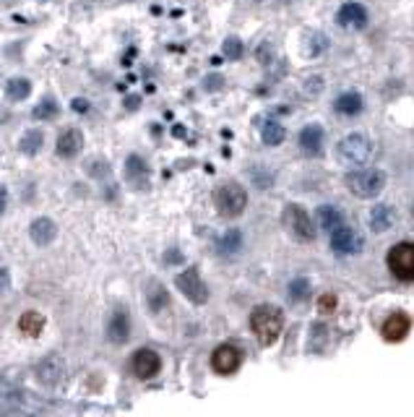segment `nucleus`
<instances>
[{
    "label": "nucleus",
    "mask_w": 414,
    "mask_h": 417,
    "mask_svg": "<svg viewBox=\"0 0 414 417\" xmlns=\"http://www.w3.org/2000/svg\"><path fill=\"white\" fill-rule=\"evenodd\" d=\"M133 376L141 378V381H149V378H154L159 373V368H162V360H159V355L154 350H138L133 355Z\"/></svg>",
    "instance_id": "9"
},
{
    "label": "nucleus",
    "mask_w": 414,
    "mask_h": 417,
    "mask_svg": "<svg viewBox=\"0 0 414 417\" xmlns=\"http://www.w3.org/2000/svg\"><path fill=\"white\" fill-rule=\"evenodd\" d=\"M237 248H240V233H237V230H230V233L219 240V253L230 256V253H234Z\"/></svg>",
    "instance_id": "27"
},
{
    "label": "nucleus",
    "mask_w": 414,
    "mask_h": 417,
    "mask_svg": "<svg viewBox=\"0 0 414 417\" xmlns=\"http://www.w3.org/2000/svg\"><path fill=\"white\" fill-rule=\"evenodd\" d=\"M221 78L219 76H208L206 78V89H219Z\"/></svg>",
    "instance_id": "34"
},
{
    "label": "nucleus",
    "mask_w": 414,
    "mask_h": 417,
    "mask_svg": "<svg viewBox=\"0 0 414 417\" xmlns=\"http://www.w3.org/2000/svg\"><path fill=\"white\" fill-rule=\"evenodd\" d=\"M347 188H350L357 198H376V195H380L383 188H386V172L378 167L350 172V175H347Z\"/></svg>",
    "instance_id": "2"
},
{
    "label": "nucleus",
    "mask_w": 414,
    "mask_h": 417,
    "mask_svg": "<svg viewBox=\"0 0 414 417\" xmlns=\"http://www.w3.org/2000/svg\"><path fill=\"white\" fill-rule=\"evenodd\" d=\"M370 230L376 235L380 233H389L391 227L396 224V214H393V208L391 206H376L373 211H370Z\"/></svg>",
    "instance_id": "17"
},
{
    "label": "nucleus",
    "mask_w": 414,
    "mask_h": 417,
    "mask_svg": "<svg viewBox=\"0 0 414 417\" xmlns=\"http://www.w3.org/2000/svg\"><path fill=\"white\" fill-rule=\"evenodd\" d=\"M71 107H73V110H76V112H81V115H84V112H89V99H84V97H76V99H73V102H71Z\"/></svg>",
    "instance_id": "31"
},
{
    "label": "nucleus",
    "mask_w": 414,
    "mask_h": 417,
    "mask_svg": "<svg viewBox=\"0 0 414 417\" xmlns=\"http://www.w3.org/2000/svg\"><path fill=\"white\" fill-rule=\"evenodd\" d=\"M39 3H50V0H39Z\"/></svg>",
    "instance_id": "36"
},
{
    "label": "nucleus",
    "mask_w": 414,
    "mask_h": 417,
    "mask_svg": "<svg viewBox=\"0 0 414 417\" xmlns=\"http://www.w3.org/2000/svg\"><path fill=\"white\" fill-rule=\"evenodd\" d=\"M315 219H318V227H321L324 233H331L334 227L341 224V214H339L334 206H321L315 211Z\"/></svg>",
    "instance_id": "21"
},
{
    "label": "nucleus",
    "mask_w": 414,
    "mask_h": 417,
    "mask_svg": "<svg viewBox=\"0 0 414 417\" xmlns=\"http://www.w3.org/2000/svg\"><path fill=\"white\" fill-rule=\"evenodd\" d=\"M300 146H302V152L308 156H315L321 152V146H324V130L318 128V126L302 128V133H300Z\"/></svg>",
    "instance_id": "18"
},
{
    "label": "nucleus",
    "mask_w": 414,
    "mask_h": 417,
    "mask_svg": "<svg viewBox=\"0 0 414 417\" xmlns=\"http://www.w3.org/2000/svg\"><path fill=\"white\" fill-rule=\"evenodd\" d=\"M328 235H331V248L337 250L339 256H354V253L360 250V237H357V233L350 230V227L339 224V227H334Z\"/></svg>",
    "instance_id": "10"
},
{
    "label": "nucleus",
    "mask_w": 414,
    "mask_h": 417,
    "mask_svg": "<svg viewBox=\"0 0 414 417\" xmlns=\"http://www.w3.org/2000/svg\"><path fill=\"white\" fill-rule=\"evenodd\" d=\"M5 94H8V99H13V102H21V99H26V97L32 94V81H29V78H11V81L5 84Z\"/></svg>",
    "instance_id": "22"
},
{
    "label": "nucleus",
    "mask_w": 414,
    "mask_h": 417,
    "mask_svg": "<svg viewBox=\"0 0 414 417\" xmlns=\"http://www.w3.org/2000/svg\"><path fill=\"white\" fill-rule=\"evenodd\" d=\"M19 329L24 331L26 337H39V334H42V329H45V315L37 313V311L21 313V318H19Z\"/></svg>",
    "instance_id": "19"
},
{
    "label": "nucleus",
    "mask_w": 414,
    "mask_h": 417,
    "mask_svg": "<svg viewBox=\"0 0 414 417\" xmlns=\"http://www.w3.org/2000/svg\"><path fill=\"white\" fill-rule=\"evenodd\" d=\"M55 235H58V227H55V222L47 219V217H39L29 224V237L37 243V246H50L52 240H55Z\"/></svg>",
    "instance_id": "16"
},
{
    "label": "nucleus",
    "mask_w": 414,
    "mask_h": 417,
    "mask_svg": "<svg viewBox=\"0 0 414 417\" xmlns=\"http://www.w3.org/2000/svg\"><path fill=\"white\" fill-rule=\"evenodd\" d=\"M169 305V295H167V289L159 285V282H154V285L149 287V308L154 313L159 311H165Z\"/></svg>",
    "instance_id": "26"
},
{
    "label": "nucleus",
    "mask_w": 414,
    "mask_h": 417,
    "mask_svg": "<svg viewBox=\"0 0 414 417\" xmlns=\"http://www.w3.org/2000/svg\"><path fill=\"white\" fill-rule=\"evenodd\" d=\"M8 204V191H5V185L0 182V214H3V208Z\"/></svg>",
    "instance_id": "33"
},
{
    "label": "nucleus",
    "mask_w": 414,
    "mask_h": 417,
    "mask_svg": "<svg viewBox=\"0 0 414 417\" xmlns=\"http://www.w3.org/2000/svg\"><path fill=\"white\" fill-rule=\"evenodd\" d=\"M337 24L344 29H363L367 24V11L360 3H344L337 13Z\"/></svg>",
    "instance_id": "14"
},
{
    "label": "nucleus",
    "mask_w": 414,
    "mask_h": 417,
    "mask_svg": "<svg viewBox=\"0 0 414 417\" xmlns=\"http://www.w3.org/2000/svg\"><path fill=\"white\" fill-rule=\"evenodd\" d=\"M308 292H310V285H308L305 279H295V282L289 285V298H292V302L308 300Z\"/></svg>",
    "instance_id": "28"
},
{
    "label": "nucleus",
    "mask_w": 414,
    "mask_h": 417,
    "mask_svg": "<svg viewBox=\"0 0 414 417\" xmlns=\"http://www.w3.org/2000/svg\"><path fill=\"white\" fill-rule=\"evenodd\" d=\"M138 104H141V97H138V94L125 97V107H128V110H138Z\"/></svg>",
    "instance_id": "32"
},
{
    "label": "nucleus",
    "mask_w": 414,
    "mask_h": 417,
    "mask_svg": "<svg viewBox=\"0 0 414 417\" xmlns=\"http://www.w3.org/2000/svg\"><path fill=\"white\" fill-rule=\"evenodd\" d=\"M260 136H263V143H266V146H279V143L284 141L287 130L284 126H279L276 120H269V123L263 126V130H260Z\"/></svg>",
    "instance_id": "24"
},
{
    "label": "nucleus",
    "mask_w": 414,
    "mask_h": 417,
    "mask_svg": "<svg viewBox=\"0 0 414 417\" xmlns=\"http://www.w3.org/2000/svg\"><path fill=\"white\" fill-rule=\"evenodd\" d=\"M389 269L396 279L414 282V243H396L389 250Z\"/></svg>",
    "instance_id": "6"
},
{
    "label": "nucleus",
    "mask_w": 414,
    "mask_h": 417,
    "mask_svg": "<svg viewBox=\"0 0 414 417\" xmlns=\"http://www.w3.org/2000/svg\"><path fill=\"white\" fill-rule=\"evenodd\" d=\"M125 180L136 191H146L149 188V167H146V162L138 154H130L125 159Z\"/></svg>",
    "instance_id": "11"
},
{
    "label": "nucleus",
    "mask_w": 414,
    "mask_h": 417,
    "mask_svg": "<svg viewBox=\"0 0 414 417\" xmlns=\"http://www.w3.org/2000/svg\"><path fill=\"white\" fill-rule=\"evenodd\" d=\"M250 329L263 347H271L284 329V315L276 305H258L250 313Z\"/></svg>",
    "instance_id": "1"
},
{
    "label": "nucleus",
    "mask_w": 414,
    "mask_h": 417,
    "mask_svg": "<svg viewBox=\"0 0 414 417\" xmlns=\"http://www.w3.org/2000/svg\"><path fill=\"white\" fill-rule=\"evenodd\" d=\"M412 329V321L406 313H391L389 318L383 321V339L386 342H402Z\"/></svg>",
    "instance_id": "15"
},
{
    "label": "nucleus",
    "mask_w": 414,
    "mask_h": 417,
    "mask_svg": "<svg viewBox=\"0 0 414 417\" xmlns=\"http://www.w3.org/2000/svg\"><path fill=\"white\" fill-rule=\"evenodd\" d=\"M128 337H130L128 313L123 311V308H117V311L110 315V321H107V339H110V342H115V344H125Z\"/></svg>",
    "instance_id": "13"
},
{
    "label": "nucleus",
    "mask_w": 414,
    "mask_h": 417,
    "mask_svg": "<svg viewBox=\"0 0 414 417\" xmlns=\"http://www.w3.org/2000/svg\"><path fill=\"white\" fill-rule=\"evenodd\" d=\"M412 211H414V206H412Z\"/></svg>",
    "instance_id": "37"
},
{
    "label": "nucleus",
    "mask_w": 414,
    "mask_h": 417,
    "mask_svg": "<svg viewBox=\"0 0 414 417\" xmlns=\"http://www.w3.org/2000/svg\"><path fill=\"white\" fill-rule=\"evenodd\" d=\"M32 115L37 117V120H55V117L60 115V104L55 102L52 97H45V99H39V104L32 110Z\"/></svg>",
    "instance_id": "23"
},
{
    "label": "nucleus",
    "mask_w": 414,
    "mask_h": 417,
    "mask_svg": "<svg viewBox=\"0 0 414 417\" xmlns=\"http://www.w3.org/2000/svg\"><path fill=\"white\" fill-rule=\"evenodd\" d=\"M42 143H45V136H42V130H26L24 136H21V143H19V149L24 152V154L34 156L42 149Z\"/></svg>",
    "instance_id": "25"
},
{
    "label": "nucleus",
    "mask_w": 414,
    "mask_h": 417,
    "mask_svg": "<svg viewBox=\"0 0 414 417\" xmlns=\"http://www.w3.org/2000/svg\"><path fill=\"white\" fill-rule=\"evenodd\" d=\"M224 55H227V58H232V60L243 58V42H240L237 37H230L227 42H224Z\"/></svg>",
    "instance_id": "30"
},
{
    "label": "nucleus",
    "mask_w": 414,
    "mask_h": 417,
    "mask_svg": "<svg viewBox=\"0 0 414 417\" xmlns=\"http://www.w3.org/2000/svg\"><path fill=\"white\" fill-rule=\"evenodd\" d=\"M282 219H284V227L287 233L292 235L295 240H302V243H308L315 237V227H313V219L308 217V211L297 204H287L284 206V214H282Z\"/></svg>",
    "instance_id": "5"
},
{
    "label": "nucleus",
    "mask_w": 414,
    "mask_h": 417,
    "mask_svg": "<svg viewBox=\"0 0 414 417\" xmlns=\"http://www.w3.org/2000/svg\"><path fill=\"white\" fill-rule=\"evenodd\" d=\"M165 261H167V263H178V261H182V256L178 253V250H169V256Z\"/></svg>",
    "instance_id": "35"
},
{
    "label": "nucleus",
    "mask_w": 414,
    "mask_h": 417,
    "mask_svg": "<svg viewBox=\"0 0 414 417\" xmlns=\"http://www.w3.org/2000/svg\"><path fill=\"white\" fill-rule=\"evenodd\" d=\"M84 169H86V175L89 178H104V172H107V162L104 159H86V165H84Z\"/></svg>",
    "instance_id": "29"
},
{
    "label": "nucleus",
    "mask_w": 414,
    "mask_h": 417,
    "mask_svg": "<svg viewBox=\"0 0 414 417\" xmlns=\"http://www.w3.org/2000/svg\"><path fill=\"white\" fill-rule=\"evenodd\" d=\"M337 154L344 165H367V159L373 156V143L363 133H352L339 141Z\"/></svg>",
    "instance_id": "4"
},
{
    "label": "nucleus",
    "mask_w": 414,
    "mask_h": 417,
    "mask_svg": "<svg viewBox=\"0 0 414 417\" xmlns=\"http://www.w3.org/2000/svg\"><path fill=\"white\" fill-rule=\"evenodd\" d=\"M334 107H337L339 115H357L363 110V99H360V94L350 91V94H341Z\"/></svg>",
    "instance_id": "20"
},
{
    "label": "nucleus",
    "mask_w": 414,
    "mask_h": 417,
    "mask_svg": "<svg viewBox=\"0 0 414 417\" xmlns=\"http://www.w3.org/2000/svg\"><path fill=\"white\" fill-rule=\"evenodd\" d=\"M175 285H178V289H180L191 302H195V305H204L208 300V287L204 285L198 269H185L182 274H178Z\"/></svg>",
    "instance_id": "7"
},
{
    "label": "nucleus",
    "mask_w": 414,
    "mask_h": 417,
    "mask_svg": "<svg viewBox=\"0 0 414 417\" xmlns=\"http://www.w3.org/2000/svg\"><path fill=\"white\" fill-rule=\"evenodd\" d=\"M243 365V352L237 350L234 344H221L211 355V368L219 373V376H232L234 370Z\"/></svg>",
    "instance_id": "8"
},
{
    "label": "nucleus",
    "mask_w": 414,
    "mask_h": 417,
    "mask_svg": "<svg viewBox=\"0 0 414 417\" xmlns=\"http://www.w3.org/2000/svg\"><path fill=\"white\" fill-rule=\"evenodd\" d=\"M214 204H217L221 217L234 219V217H240L247 206L245 188H243L240 182H224V185L217 188V193H214Z\"/></svg>",
    "instance_id": "3"
},
{
    "label": "nucleus",
    "mask_w": 414,
    "mask_h": 417,
    "mask_svg": "<svg viewBox=\"0 0 414 417\" xmlns=\"http://www.w3.org/2000/svg\"><path fill=\"white\" fill-rule=\"evenodd\" d=\"M55 149H58V156H63V159H73V156H78L81 154V149H84V136H81V130L78 128L63 130V133L58 136Z\"/></svg>",
    "instance_id": "12"
}]
</instances>
